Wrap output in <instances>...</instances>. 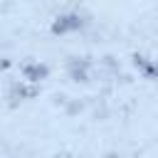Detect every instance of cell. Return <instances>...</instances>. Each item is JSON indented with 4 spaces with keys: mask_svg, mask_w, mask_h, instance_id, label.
Here are the masks:
<instances>
[{
    "mask_svg": "<svg viewBox=\"0 0 158 158\" xmlns=\"http://www.w3.org/2000/svg\"><path fill=\"white\" fill-rule=\"evenodd\" d=\"M84 25V20L77 15V12H69V15H59L54 22H52V32L54 35H67V32H74Z\"/></svg>",
    "mask_w": 158,
    "mask_h": 158,
    "instance_id": "6da1fadb",
    "label": "cell"
},
{
    "mask_svg": "<svg viewBox=\"0 0 158 158\" xmlns=\"http://www.w3.org/2000/svg\"><path fill=\"white\" fill-rule=\"evenodd\" d=\"M47 74H49V67L47 64H27V67H22V77L27 79V81H32V84H37V81H42V79H47Z\"/></svg>",
    "mask_w": 158,
    "mask_h": 158,
    "instance_id": "7a4b0ae2",
    "label": "cell"
},
{
    "mask_svg": "<svg viewBox=\"0 0 158 158\" xmlns=\"http://www.w3.org/2000/svg\"><path fill=\"white\" fill-rule=\"evenodd\" d=\"M143 74H146V77H156V79H158V67H156V64H146Z\"/></svg>",
    "mask_w": 158,
    "mask_h": 158,
    "instance_id": "3957f363",
    "label": "cell"
}]
</instances>
